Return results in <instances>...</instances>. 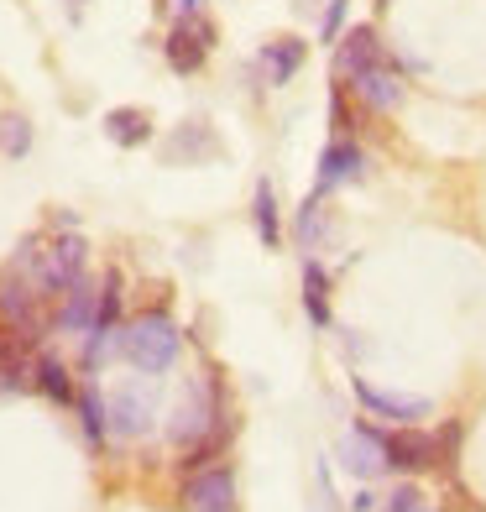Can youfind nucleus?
<instances>
[{
  "instance_id": "1",
  "label": "nucleus",
  "mask_w": 486,
  "mask_h": 512,
  "mask_svg": "<svg viewBox=\"0 0 486 512\" xmlns=\"http://www.w3.org/2000/svg\"><path fill=\"white\" fill-rule=\"evenodd\" d=\"M178 324L168 314H136L126 330H121V351L136 371H147V377H157V371H168L178 361Z\"/></svg>"
},
{
  "instance_id": "2",
  "label": "nucleus",
  "mask_w": 486,
  "mask_h": 512,
  "mask_svg": "<svg viewBox=\"0 0 486 512\" xmlns=\"http://www.w3.org/2000/svg\"><path fill=\"white\" fill-rule=\"evenodd\" d=\"M210 48H215V21L204 16V11L199 16H183L178 27L168 32V42H162L173 74H199L204 58H210Z\"/></svg>"
},
{
  "instance_id": "3",
  "label": "nucleus",
  "mask_w": 486,
  "mask_h": 512,
  "mask_svg": "<svg viewBox=\"0 0 486 512\" xmlns=\"http://www.w3.org/2000/svg\"><path fill=\"white\" fill-rule=\"evenodd\" d=\"M450 445H455V429L450 434L398 429V434H387V460L398 465V471H429V465H439L450 455Z\"/></svg>"
},
{
  "instance_id": "4",
  "label": "nucleus",
  "mask_w": 486,
  "mask_h": 512,
  "mask_svg": "<svg viewBox=\"0 0 486 512\" xmlns=\"http://www.w3.org/2000/svg\"><path fill=\"white\" fill-rule=\"evenodd\" d=\"M42 298H48V293H42L37 283H21V272L0 277V319H6L21 340H37V330H42L37 304H42Z\"/></svg>"
},
{
  "instance_id": "5",
  "label": "nucleus",
  "mask_w": 486,
  "mask_h": 512,
  "mask_svg": "<svg viewBox=\"0 0 486 512\" xmlns=\"http://www.w3.org/2000/svg\"><path fill=\"white\" fill-rule=\"evenodd\" d=\"M340 460H345V471L351 476H361V481H372V476H382L387 471V434H377L372 424H356L351 434L340 439Z\"/></svg>"
},
{
  "instance_id": "6",
  "label": "nucleus",
  "mask_w": 486,
  "mask_h": 512,
  "mask_svg": "<svg viewBox=\"0 0 486 512\" xmlns=\"http://www.w3.org/2000/svg\"><path fill=\"white\" fill-rule=\"evenodd\" d=\"M215 418H220V408H215V387H210V382H194V387L178 398L173 439H178V445H194V439H204V429H210Z\"/></svg>"
},
{
  "instance_id": "7",
  "label": "nucleus",
  "mask_w": 486,
  "mask_h": 512,
  "mask_svg": "<svg viewBox=\"0 0 486 512\" xmlns=\"http://www.w3.org/2000/svg\"><path fill=\"white\" fill-rule=\"evenodd\" d=\"M110 429L121 434V439H136V434H147L152 429V392H142V387H115L110 392Z\"/></svg>"
},
{
  "instance_id": "8",
  "label": "nucleus",
  "mask_w": 486,
  "mask_h": 512,
  "mask_svg": "<svg viewBox=\"0 0 486 512\" xmlns=\"http://www.w3.org/2000/svg\"><path fill=\"white\" fill-rule=\"evenodd\" d=\"M230 502H236V476H230L225 465L199 471L189 486H183V507L189 512H230Z\"/></svg>"
},
{
  "instance_id": "9",
  "label": "nucleus",
  "mask_w": 486,
  "mask_h": 512,
  "mask_svg": "<svg viewBox=\"0 0 486 512\" xmlns=\"http://www.w3.org/2000/svg\"><path fill=\"white\" fill-rule=\"evenodd\" d=\"M351 89L361 105H372L382 115H392L403 105V79L392 74V63H377V68H361V74H351Z\"/></svg>"
},
{
  "instance_id": "10",
  "label": "nucleus",
  "mask_w": 486,
  "mask_h": 512,
  "mask_svg": "<svg viewBox=\"0 0 486 512\" xmlns=\"http://www.w3.org/2000/svg\"><path fill=\"white\" fill-rule=\"evenodd\" d=\"M361 147H351L345 136H335L330 147H324V157H319V178H314V194L324 199L330 189H340V183H351V178H361Z\"/></svg>"
},
{
  "instance_id": "11",
  "label": "nucleus",
  "mask_w": 486,
  "mask_h": 512,
  "mask_svg": "<svg viewBox=\"0 0 486 512\" xmlns=\"http://www.w3.org/2000/svg\"><path fill=\"white\" fill-rule=\"evenodd\" d=\"M356 398L372 408V413H382V418H398V424H419V418H429V398H403V392H382V387H372L366 377H356Z\"/></svg>"
},
{
  "instance_id": "12",
  "label": "nucleus",
  "mask_w": 486,
  "mask_h": 512,
  "mask_svg": "<svg viewBox=\"0 0 486 512\" xmlns=\"http://www.w3.org/2000/svg\"><path fill=\"white\" fill-rule=\"evenodd\" d=\"M304 58H309V42H304V37H272L267 48H262V74H267V84H288L298 68H304Z\"/></svg>"
},
{
  "instance_id": "13",
  "label": "nucleus",
  "mask_w": 486,
  "mask_h": 512,
  "mask_svg": "<svg viewBox=\"0 0 486 512\" xmlns=\"http://www.w3.org/2000/svg\"><path fill=\"white\" fill-rule=\"evenodd\" d=\"M105 136L115 147H147L152 142V115L147 110H136V105H115V110H105Z\"/></svg>"
},
{
  "instance_id": "14",
  "label": "nucleus",
  "mask_w": 486,
  "mask_h": 512,
  "mask_svg": "<svg viewBox=\"0 0 486 512\" xmlns=\"http://www.w3.org/2000/svg\"><path fill=\"white\" fill-rule=\"evenodd\" d=\"M377 63H387L377 27H356L340 37V74H361V68H377Z\"/></svg>"
},
{
  "instance_id": "15",
  "label": "nucleus",
  "mask_w": 486,
  "mask_h": 512,
  "mask_svg": "<svg viewBox=\"0 0 486 512\" xmlns=\"http://www.w3.org/2000/svg\"><path fill=\"white\" fill-rule=\"evenodd\" d=\"M95 314H100V293L84 283H68L63 288V309H58V324L63 330H95Z\"/></svg>"
},
{
  "instance_id": "16",
  "label": "nucleus",
  "mask_w": 486,
  "mask_h": 512,
  "mask_svg": "<svg viewBox=\"0 0 486 512\" xmlns=\"http://www.w3.org/2000/svg\"><path fill=\"white\" fill-rule=\"evenodd\" d=\"M304 309H309V319L319 324H330V272H324L319 262H304Z\"/></svg>"
},
{
  "instance_id": "17",
  "label": "nucleus",
  "mask_w": 486,
  "mask_h": 512,
  "mask_svg": "<svg viewBox=\"0 0 486 512\" xmlns=\"http://www.w3.org/2000/svg\"><path fill=\"white\" fill-rule=\"evenodd\" d=\"M251 209H257V215H251V220H257V241L262 246L283 241V225H277V199H272V183L267 178L257 183V204H251Z\"/></svg>"
},
{
  "instance_id": "18",
  "label": "nucleus",
  "mask_w": 486,
  "mask_h": 512,
  "mask_svg": "<svg viewBox=\"0 0 486 512\" xmlns=\"http://www.w3.org/2000/svg\"><path fill=\"white\" fill-rule=\"evenodd\" d=\"M0 152L6 157H27L32 152V121L27 115H0Z\"/></svg>"
},
{
  "instance_id": "19",
  "label": "nucleus",
  "mask_w": 486,
  "mask_h": 512,
  "mask_svg": "<svg viewBox=\"0 0 486 512\" xmlns=\"http://www.w3.org/2000/svg\"><path fill=\"white\" fill-rule=\"evenodd\" d=\"M37 387L48 392L53 403H68V398H74V382H68L63 361H53V356H42V361H37Z\"/></svg>"
},
{
  "instance_id": "20",
  "label": "nucleus",
  "mask_w": 486,
  "mask_h": 512,
  "mask_svg": "<svg viewBox=\"0 0 486 512\" xmlns=\"http://www.w3.org/2000/svg\"><path fill=\"white\" fill-rule=\"evenodd\" d=\"M79 413H84V434H89V439H100V434L110 429V424H105L110 413H105V403H100V392H95V387H84V392H79Z\"/></svg>"
},
{
  "instance_id": "21",
  "label": "nucleus",
  "mask_w": 486,
  "mask_h": 512,
  "mask_svg": "<svg viewBox=\"0 0 486 512\" xmlns=\"http://www.w3.org/2000/svg\"><path fill=\"white\" fill-rule=\"evenodd\" d=\"M345 11H351V0H330V6H324V21H319V42H340Z\"/></svg>"
},
{
  "instance_id": "22",
  "label": "nucleus",
  "mask_w": 486,
  "mask_h": 512,
  "mask_svg": "<svg viewBox=\"0 0 486 512\" xmlns=\"http://www.w3.org/2000/svg\"><path fill=\"white\" fill-rule=\"evenodd\" d=\"M387 512H429V507H424V497L413 492V486H403V492H392V507Z\"/></svg>"
},
{
  "instance_id": "23",
  "label": "nucleus",
  "mask_w": 486,
  "mask_h": 512,
  "mask_svg": "<svg viewBox=\"0 0 486 512\" xmlns=\"http://www.w3.org/2000/svg\"><path fill=\"white\" fill-rule=\"evenodd\" d=\"M330 126H335V136H345V126H351V115H345V95H340V89L330 95Z\"/></svg>"
},
{
  "instance_id": "24",
  "label": "nucleus",
  "mask_w": 486,
  "mask_h": 512,
  "mask_svg": "<svg viewBox=\"0 0 486 512\" xmlns=\"http://www.w3.org/2000/svg\"><path fill=\"white\" fill-rule=\"evenodd\" d=\"M204 11V0H173V16L183 21V16H199Z\"/></svg>"
},
{
  "instance_id": "25",
  "label": "nucleus",
  "mask_w": 486,
  "mask_h": 512,
  "mask_svg": "<svg viewBox=\"0 0 486 512\" xmlns=\"http://www.w3.org/2000/svg\"><path fill=\"white\" fill-rule=\"evenodd\" d=\"M377 502H372V492H356V502H351V512H372Z\"/></svg>"
},
{
  "instance_id": "26",
  "label": "nucleus",
  "mask_w": 486,
  "mask_h": 512,
  "mask_svg": "<svg viewBox=\"0 0 486 512\" xmlns=\"http://www.w3.org/2000/svg\"><path fill=\"white\" fill-rule=\"evenodd\" d=\"M377 6H382V11H387V6H392V0H377Z\"/></svg>"
}]
</instances>
